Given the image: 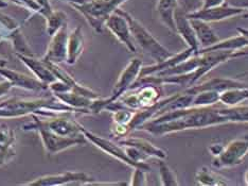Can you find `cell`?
Returning <instances> with one entry per match:
<instances>
[{"instance_id": "6da1fadb", "label": "cell", "mask_w": 248, "mask_h": 186, "mask_svg": "<svg viewBox=\"0 0 248 186\" xmlns=\"http://www.w3.org/2000/svg\"><path fill=\"white\" fill-rule=\"evenodd\" d=\"M228 122L218 108L212 106H193L169 111L159 115L156 119L143 123L139 128L152 134L165 135L186 130V129L205 128Z\"/></svg>"}, {"instance_id": "7a4b0ae2", "label": "cell", "mask_w": 248, "mask_h": 186, "mask_svg": "<svg viewBox=\"0 0 248 186\" xmlns=\"http://www.w3.org/2000/svg\"><path fill=\"white\" fill-rule=\"evenodd\" d=\"M116 12L121 14L123 17H125L135 42L144 50L145 53L151 55L155 60L156 63H160V62L171 58L173 55V53L169 51L166 47H163L138 20H136L128 13L124 12L122 10L117 9Z\"/></svg>"}, {"instance_id": "3957f363", "label": "cell", "mask_w": 248, "mask_h": 186, "mask_svg": "<svg viewBox=\"0 0 248 186\" xmlns=\"http://www.w3.org/2000/svg\"><path fill=\"white\" fill-rule=\"evenodd\" d=\"M75 7L83 13L89 24L97 31L102 30V26L109 16L116 12L124 0H70Z\"/></svg>"}, {"instance_id": "277c9868", "label": "cell", "mask_w": 248, "mask_h": 186, "mask_svg": "<svg viewBox=\"0 0 248 186\" xmlns=\"http://www.w3.org/2000/svg\"><path fill=\"white\" fill-rule=\"evenodd\" d=\"M42 108H50L61 111H83L82 109H71L68 106L54 105L46 100H15L10 99L0 103V117H14L37 112Z\"/></svg>"}, {"instance_id": "5b68a950", "label": "cell", "mask_w": 248, "mask_h": 186, "mask_svg": "<svg viewBox=\"0 0 248 186\" xmlns=\"http://www.w3.org/2000/svg\"><path fill=\"white\" fill-rule=\"evenodd\" d=\"M141 68H142L141 61L139 59L132 60L131 63H129L126 66V68L123 70L120 78L118 79V82L116 83L114 91H112L111 97L106 100H103L102 102H93L92 105V110L98 113L101 109L105 108L106 105L112 103L115 100L121 97V96L129 88V86H132L135 83V81H136L137 77L140 75V71H141Z\"/></svg>"}, {"instance_id": "8992f818", "label": "cell", "mask_w": 248, "mask_h": 186, "mask_svg": "<svg viewBox=\"0 0 248 186\" xmlns=\"http://www.w3.org/2000/svg\"><path fill=\"white\" fill-rule=\"evenodd\" d=\"M248 153V140L235 139L229 143L226 147H224L221 153L217 155L216 160L213 161V166L217 168L233 167L241 164L242 161Z\"/></svg>"}, {"instance_id": "52a82bcc", "label": "cell", "mask_w": 248, "mask_h": 186, "mask_svg": "<svg viewBox=\"0 0 248 186\" xmlns=\"http://www.w3.org/2000/svg\"><path fill=\"white\" fill-rule=\"evenodd\" d=\"M35 120H36L35 125H29L26 127H30L31 129H36V130L39 131L45 145V148H46L49 152L55 153V152L64 150L66 148L70 147V146L85 143V139L83 137L71 138V137L60 136V135L51 132L49 129H47L44 125H42V122L39 121L38 118L35 117Z\"/></svg>"}, {"instance_id": "ba28073f", "label": "cell", "mask_w": 248, "mask_h": 186, "mask_svg": "<svg viewBox=\"0 0 248 186\" xmlns=\"http://www.w3.org/2000/svg\"><path fill=\"white\" fill-rule=\"evenodd\" d=\"M247 10L239 7H233V5L228 4H221L217 7L212 8H201L187 14L188 18L193 19H201L206 22L211 21H219L226 19L229 17H234V16L242 15L246 12Z\"/></svg>"}, {"instance_id": "9c48e42d", "label": "cell", "mask_w": 248, "mask_h": 186, "mask_svg": "<svg viewBox=\"0 0 248 186\" xmlns=\"http://www.w3.org/2000/svg\"><path fill=\"white\" fill-rule=\"evenodd\" d=\"M160 95L161 91L159 87L145 86L140 88L137 93L123 96L120 101L129 109H148L158 101Z\"/></svg>"}, {"instance_id": "30bf717a", "label": "cell", "mask_w": 248, "mask_h": 186, "mask_svg": "<svg viewBox=\"0 0 248 186\" xmlns=\"http://www.w3.org/2000/svg\"><path fill=\"white\" fill-rule=\"evenodd\" d=\"M80 129H81V132L84 135H85L86 138H88L90 142H93L94 145H97L100 149H102L103 151H105L106 153H108V154H110L112 156H115L116 159L120 160V161H122L124 163H126V164L131 165V166H133L135 168H141V169H143V170H145V171L146 170H150L149 165L144 164V163H141V164H139V163L134 162L132 159H129V156L126 154L125 150H122L121 148L118 147V146L115 145L114 143H111V142H109V140L104 139L102 137L97 136V135L92 134V133L86 131V130H84V129L81 126H80Z\"/></svg>"}, {"instance_id": "8fae6325", "label": "cell", "mask_w": 248, "mask_h": 186, "mask_svg": "<svg viewBox=\"0 0 248 186\" xmlns=\"http://www.w3.org/2000/svg\"><path fill=\"white\" fill-rule=\"evenodd\" d=\"M106 26L108 29L114 33V35L119 39V41L126 46V48L131 52L136 51V46L133 41L132 32L129 29L128 22L125 17L119 13L115 12L109 16V18L106 20Z\"/></svg>"}, {"instance_id": "7c38bea8", "label": "cell", "mask_w": 248, "mask_h": 186, "mask_svg": "<svg viewBox=\"0 0 248 186\" xmlns=\"http://www.w3.org/2000/svg\"><path fill=\"white\" fill-rule=\"evenodd\" d=\"M174 20H175L176 32L184 38V41L188 44L189 48L193 50L194 54H196L197 51L201 49V46L193 28L190 24V20L187 17V14L183 12V11L177 7L175 14H174Z\"/></svg>"}, {"instance_id": "4fadbf2b", "label": "cell", "mask_w": 248, "mask_h": 186, "mask_svg": "<svg viewBox=\"0 0 248 186\" xmlns=\"http://www.w3.org/2000/svg\"><path fill=\"white\" fill-rule=\"evenodd\" d=\"M193 54H194V51L192 49H191V48L186 49V50H184L183 52H179L177 54H173L171 58L162 61V62H160V63H157L156 65L141 68V71H140L139 77L142 78V77H145V76H149L151 74H154V72H160V71H163V70L170 69V68H172V67L176 66L177 64L182 63V62L189 59L190 56H192Z\"/></svg>"}, {"instance_id": "5bb4252c", "label": "cell", "mask_w": 248, "mask_h": 186, "mask_svg": "<svg viewBox=\"0 0 248 186\" xmlns=\"http://www.w3.org/2000/svg\"><path fill=\"white\" fill-rule=\"evenodd\" d=\"M189 20L195 32L197 39H199L200 46H202V48L209 47L211 45L218 42V37L217 36L216 32H214L212 30V28L208 25V22L193 18H189Z\"/></svg>"}, {"instance_id": "9a60e30c", "label": "cell", "mask_w": 248, "mask_h": 186, "mask_svg": "<svg viewBox=\"0 0 248 186\" xmlns=\"http://www.w3.org/2000/svg\"><path fill=\"white\" fill-rule=\"evenodd\" d=\"M246 46H248V39L241 34L239 36L225 39L223 42L218 41L209 47L202 48L197 51L196 54L212 51H234V50H241Z\"/></svg>"}, {"instance_id": "2e32d148", "label": "cell", "mask_w": 248, "mask_h": 186, "mask_svg": "<svg viewBox=\"0 0 248 186\" xmlns=\"http://www.w3.org/2000/svg\"><path fill=\"white\" fill-rule=\"evenodd\" d=\"M89 177L86 173L80 172H68V173H61L59 176H51V177H44L37 179L36 181L28 183L27 185H58V184H65L69 182H86L89 181Z\"/></svg>"}, {"instance_id": "e0dca14e", "label": "cell", "mask_w": 248, "mask_h": 186, "mask_svg": "<svg viewBox=\"0 0 248 186\" xmlns=\"http://www.w3.org/2000/svg\"><path fill=\"white\" fill-rule=\"evenodd\" d=\"M120 144L124 146H132V147L137 148L139 151L146 156H155L158 159L165 160L167 157V152L163 151L160 148H157L156 146L151 144L150 142L145 139H139V138H127L124 140H120Z\"/></svg>"}, {"instance_id": "ac0fdd59", "label": "cell", "mask_w": 248, "mask_h": 186, "mask_svg": "<svg viewBox=\"0 0 248 186\" xmlns=\"http://www.w3.org/2000/svg\"><path fill=\"white\" fill-rule=\"evenodd\" d=\"M177 7V0H158V4H157V12L159 14L161 21L174 32H176L174 14Z\"/></svg>"}, {"instance_id": "d6986e66", "label": "cell", "mask_w": 248, "mask_h": 186, "mask_svg": "<svg viewBox=\"0 0 248 186\" xmlns=\"http://www.w3.org/2000/svg\"><path fill=\"white\" fill-rule=\"evenodd\" d=\"M67 36L65 34L64 30H61L58 34L53 38L52 44L50 45L49 51L45 58V61L48 62L51 60L53 62H61L65 59L67 55L66 49H67Z\"/></svg>"}, {"instance_id": "ffe728a7", "label": "cell", "mask_w": 248, "mask_h": 186, "mask_svg": "<svg viewBox=\"0 0 248 186\" xmlns=\"http://www.w3.org/2000/svg\"><path fill=\"white\" fill-rule=\"evenodd\" d=\"M0 75L4 76L8 80L13 84V85H17L20 87H26L29 89H44L46 86L43 83L38 82L37 80H34L33 78H30L28 76H24L14 72L12 70L8 69H0Z\"/></svg>"}, {"instance_id": "44dd1931", "label": "cell", "mask_w": 248, "mask_h": 186, "mask_svg": "<svg viewBox=\"0 0 248 186\" xmlns=\"http://www.w3.org/2000/svg\"><path fill=\"white\" fill-rule=\"evenodd\" d=\"M248 100V88L232 87L219 92V102L227 106H235Z\"/></svg>"}, {"instance_id": "7402d4cb", "label": "cell", "mask_w": 248, "mask_h": 186, "mask_svg": "<svg viewBox=\"0 0 248 186\" xmlns=\"http://www.w3.org/2000/svg\"><path fill=\"white\" fill-rule=\"evenodd\" d=\"M196 180L201 185L207 186H217V185H230L227 179L222 177L221 174L210 170L209 168L202 167L196 173Z\"/></svg>"}, {"instance_id": "603a6c76", "label": "cell", "mask_w": 248, "mask_h": 186, "mask_svg": "<svg viewBox=\"0 0 248 186\" xmlns=\"http://www.w3.org/2000/svg\"><path fill=\"white\" fill-rule=\"evenodd\" d=\"M221 114L226 118L227 121L247 122L248 121V105L246 106H228L219 109Z\"/></svg>"}, {"instance_id": "cb8c5ba5", "label": "cell", "mask_w": 248, "mask_h": 186, "mask_svg": "<svg viewBox=\"0 0 248 186\" xmlns=\"http://www.w3.org/2000/svg\"><path fill=\"white\" fill-rule=\"evenodd\" d=\"M83 48V36L81 33V27L72 32L70 42H69V51H68V61L69 63H75L78 56L80 55Z\"/></svg>"}, {"instance_id": "d4e9b609", "label": "cell", "mask_w": 248, "mask_h": 186, "mask_svg": "<svg viewBox=\"0 0 248 186\" xmlns=\"http://www.w3.org/2000/svg\"><path fill=\"white\" fill-rule=\"evenodd\" d=\"M20 59L24 61V63H26L30 68L35 72L38 78H41L43 81L45 82H53L55 79L54 76L51 71H50V67H45L41 62H38L36 60H29L25 58V56H20Z\"/></svg>"}, {"instance_id": "484cf974", "label": "cell", "mask_w": 248, "mask_h": 186, "mask_svg": "<svg viewBox=\"0 0 248 186\" xmlns=\"http://www.w3.org/2000/svg\"><path fill=\"white\" fill-rule=\"evenodd\" d=\"M219 102V92L208 89L197 93L192 100V106H211Z\"/></svg>"}, {"instance_id": "4316f807", "label": "cell", "mask_w": 248, "mask_h": 186, "mask_svg": "<svg viewBox=\"0 0 248 186\" xmlns=\"http://www.w3.org/2000/svg\"><path fill=\"white\" fill-rule=\"evenodd\" d=\"M159 174L161 184L165 186H176L178 185V181L176 174L174 173L172 169L169 167L165 162H159Z\"/></svg>"}, {"instance_id": "83f0119b", "label": "cell", "mask_w": 248, "mask_h": 186, "mask_svg": "<svg viewBox=\"0 0 248 186\" xmlns=\"http://www.w3.org/2000/svg\"><path fill=\"white\" fill-rule=\"evenodd\" d=\"M178 8L186 14L194 12V11L201 9V0H177Z\"/></svg>"}, {"instance_id": "f1b7e54d", "label": "cell", "mask_w": 248, "mask_h": 186, "mask_svg": "<svg viewBox=\"0 0 248 186\" xmlns=\"http://www.w3.org/2000/svg\"><path fill=\"white\" fill-rule=\"evenodd\" d=\"M114 120L118 125H125L128 126V123L131 122L132 118L134 116L133 113L128 111H121V110H115L114 111Z\"/></svg>"}, {"instance_id": "f546056e", "label": "cell", "mask_w": 248, "mask_h": 186, "mask_svg": "<svg viewBox=\"0 0 248 186\" xmlns=\"http://www.w3.org/2000/svg\"><path fill=\"white\" fill-rule=\"evenodd\" d=\"M14 156L12 144H0V165L8 163Z\"/></svg>"}, {"instance_id": "4dcf8cb0", "label": "cell", "mask_w": 248, "mask_h": 186, "mask_svg": "<svg viewBox=\"0 0 248 186\" xmlns=\"http://www.w3.org/2000/svg\"><path fill=\"white\" fill-rule=\"evenodd\" d=\"M62 13H54L52 15H50V19H49V33L52 34V33L58 29V27L60 28V26H62V22H63L65 16L63 15L61 17Z\"/></svg>"}, {"instance_id": "1f68e13d", "label": "cell", "mask_w": 248, "mask_h": 186, "mask_svg": "<svg viewBox=\"0 0 248 186\" xmlns=\"http://www.w3.org/2000/svg\"><path fill=\"white\" fill-rule=\"evenodd\" d=\"M145 170L141 168H136L135 170L133 178H132V185H145L146 184V178H145Z\"/></svg>"}, {"instance_id": "d6a6232c", "label": "cell", "mask_w": 248, "mask_h": 186, "mask_svg": "<svg viewBox=\"0 0 248 186\" xmlns=\"http://www.w3.org/2000/svg\"><path fill=\"white\" fill-rule=\"evenodd\" d=\"M13 132L9 128H0V144H12Z\"/></svg>"}, {"instance_id": "836d02e7", "label": "cell", "mask_w": 248, "mask_h": 186, "mask_svg": "<svg viewBox=\"0 0 248 186\" xmlns=\"http://www.w3.org/2000/svg\"><path fill=\"white\" fill-rule=\"evenodd\" d=\"M225 0H204V3H202V8H212V7H217V5L223 4Z\"/></svg>"}, {"instance_id": "e575fe53", "label": "cell", "mask_w": 248, "mask_h": 186, "mask_svg": "<svg viewBox=\"0 0 248 186\" xmlns=\"http://www.w3.org/2000/svg\"><path fill=\"white\" fill-rule=\"evenodd\" d=\"M229 3L233 7L243 8L248 11V0H230Z\"/></svg>"}, {"instance_id": "d590c367", "label": "cell", "mask_w": 248, "mask_h": 186, "mask_svg": "<svg viewBox=\"0 0 248 186\" xmlns=\"http://www.w3.org/2000/svg\"><path fill=\"white\" fill-rule=\"evenodd\" d=\"M13 86V84L10 81H5L0 83V96H2L7 92H9V89Z\"/></svg>"}, {"instance_id": "8d00e7d4", "label": "cell", "mask_w": 248, "mask_h": 186, "mask_svg": "<svg viewBox=\"0 0 248 186\" xmlns=\"http://www.w3.org/2000/svg\"><path fill=\"white\" fill-rule=\"evenodd\" d=\"M223 146H221V145H212V146H210V148H209V150H210V152L211 153L213 154V155H218L219 153H221V151L223 150Z\"/></svg>"}, {"instance_id": "74e56055", "label": "cell", "mask_w": 248, "mask_h": 186, "mask_svg": "<svg viewBox=\"0 0 248 186\" xmlns=\"http://www.w3.org/2000/svg\"><path fill=\"white\" fill-rule=\"evenodd\" d=\"M238 31L242 35L245 36L248 39V29H244V28H238Z\"/></svg>"}, {"instance_id": "f35d334b", "label": "cell", "mask_w": 248, "mask_h": 186, "mask_svg": "<svg viewBox=\"0 0 248 186\" xmlns=\"http://www.w3.org/2000/svg\"><path fill=\"white\" fill-rule=\"evenodd\" d=\"M245 180H246V184L248 185V169H247L246 173H245Z\"/></svg>"}, {"instance_id": "ab89813d", "label": "cell", "mask_w": 248, "mask_h": 186, "mask_svg": "<svg viewBox=\"0 0 248 186\" xmlns=\"http://www.w3.org/2000/svg\"><path fill=\"white\" fill-rule=\"evenodd\" d=\"M243 18H248V12L245 13V14H243Z\"/></svg>"}, {"instance_id": "60d3db41", "label": "cell", "mask_w": 248, "mask_h": 186, "mask_svg": "<svg viewBox=\"0 0 248 186\" xmlns=\"http://www.w3.org/2000/svg\"><path fill=\"white\" fill-rule=\"evenodd\" d=\"M244 138H245V139H247V140H248V133H247V134H245V135H244Z\"/></svg>"}]
</instances>
